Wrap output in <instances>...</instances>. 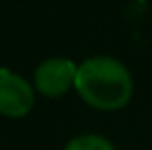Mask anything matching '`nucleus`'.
I'll list each match as a JSON object with an SVG mask.
<instances>
[{
  "label": "nucleus",
  "instance_id": "nucleus-1",
  "mask_svg": "<svg viewBox=\"0 0 152 150\" xmlns=\"http://www.w3.org/2000/svg\"><path fill=\"white\" fill-rule=\"evenodd\" d=\"M75 90L94 110L114 112L133 96V79L121 62L108 56H96L77 66Z\"/></svg>",
  "mask_w": 152,
  "mask_h": 150
},
{
  "label": "nucleus",
  "instance_id": "nucleus-2",
  "mask_svg": "<svg viewBox=\"0 0 152 150\" xmlns=\"http://www.w3.org/2000/svg\"><path fill=\"white\" fill-rule=\"evenodd\" d=\"M35 92L33 87L8 69H0V114L12 119L23 117L33 110Z\"/></svg>",
  "mask_w": 152,
  "mask_h": 150
},
{
  "label": "nucleus",
  "instance_id": "nucleus-4",
  "mask_svg": "<svg viewBox=\"0 0 152 150\" xmlns=\"http://www.w3.org/2000/svg\"><path fill=\"white\" fill-rule=\"evenodd\" d=\"M64 150H115L114 144L100 135H79L71 139Z\"/></svg>",
  "mask_w": 152,
  "mask_h": 150
},
{
  "label": "nucleus",
  "instance_id": "nucleus-3",
  "mask_svg": "<svg viewBox=\"0 0 152 150\" xmlns=\"http://www.w3.org/2000/svg\"><path fill=\"white\" fill-rule=\"evenodd\" d=\"M77 66L67 58L45 60L35 71V87L48 98H58L75 85Z\"/></svg>",
  "mask_w": 152,
  "mask_h": 150
}]
</instances>
